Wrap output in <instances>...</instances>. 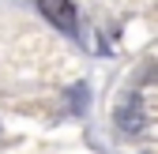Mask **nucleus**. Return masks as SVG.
<instances>
[{"mask_svg":"<svg viewBox=\"0 0 158 154\" xmlns=\"http://www.w3.org/2000/svg\"><path fill=\"white\" fill-rule=\"evenodd\" d=\"M38 8H42V15L49 19L53 26H60V30H72V26H75V8H72V0H38Z\"/></svg>","mask_w":158,"mask_h":154,"instance_id":"obj_1","label":"nucleus"}]
</instances>
